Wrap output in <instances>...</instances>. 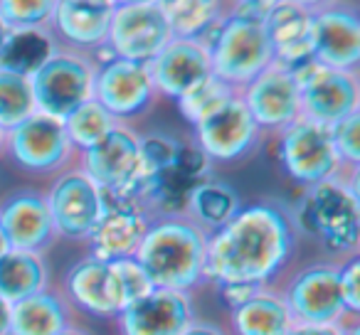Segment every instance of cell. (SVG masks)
<instances>
[{
  "mask_svg": "<svg viewBox=\"0 0 360 335\" xmlns=\"http://www.w3.org/2000/svg\"><path fill=\"white\" fill-rule=\"evenodd\" d=\"M94 72L96 62L91 55L60 47L30 74L37 111L65 121L72 111L91 99Z\"/></svg>",
  "mask_w": 360,
  "mask_h": 335,
  "instance_id": "8992f818",
  "label": "cell"
},
{
  "mask_svg": "<svg viewBox=\"0 0 360 335\" xmlns=\"http://www.w3.org/2000/svg\"><path fill=\"white\" fill-rule=\"evenodd\" d=\"M65 298L82 313L96 318H116L124 306H129L114 261H101L96 256H86L72 266L65 279Z\"/></svg>",
  "mask_w": 360,
  "mask_h": 335,
  "instance_id": "e0dca14e",
  "label": "cell"
},
{
  "mask_svg": "<svg viewBox=\"0 0 360 335\" xmlns=\"http://www.w3.org/2000/svg\"><path fill=\"white\" fill-rule=\"evenodd\" d=\"M134 259L153 289L191 296L207 281V232L183 212L150 217Z\"/></svg>",
  "mask_w": 360,
  "mask_h": 335,
  "instance_id": "7a4b0ae2",
  "label": "cell"
},
{
  "mask_svg": "<svg viewBox=\"0 0 360 335\" xmlns=\"http://www.w3.org/2000/svg\"><path fill=\"white\" fill-rule=\"evenodd\" d=\"M45 289H50V271L40 254L11 249L6 256H0V298L3 301L13 306Z\"/></svg>",
  "mask_w": 360,
  "mask_h": 335,
  "instance_id": "83f0119b",
  "label": "cell"
},
{
  "mask_svg": "<svg viewBox=\"0 0 360 335\" xmlns=\"http://www.w3.org/2000/svg\"><path fill=\"white\" fill-rule=\"evenodd\" d=\"M340 298H343L345 313L350 318H358L360 313V256L353 254L338 266Z\"/></svg>",
  "mask_w": 360,
  "mask_h": 335,
  "instance_id": "d590c367",
  "label": "cell"
},
{
  "mask_svg": "<svg viewBox=\"0 0 360 335\" xmlns=\"http://www.w3.org/2000/svg\"><path fill=\"white\" fill-rule=\"evenodd\" d=\"M72 325L65 294L45 289L11 306V335H57Z\"/></svg>",
  "mask_w": 360,
  "mask_h": 335,
  "instance_id": "cb8c5ba5",
  "label": "cell"
},
{
  "mask_svg": "<svg viewBox=\"0 0 360 335\" xmlns=\"http://www.w3.org/2000/svg\"><path fill=\"white\" fill-rule=\"evenodd\" d=\"M57 0H0V18L8 30H47Z\"/></svg>",
  "mask_w": 360,
  "mask_h": 335,
  "instance_id": "d6a6232c",
  "label": "cell"
},
{
  "mask_svg": "<svg viewBox=\"0 0 360 335\" xmlns=\"http://www.w3.org/2000/svg\"><path fill=\"white\" fill-rule=\"evenodd\" d=\"M299 84L301 119L333 129L350 114L360 111L358 72H338L309 60L291 70Z\"/></svg>",
  "mask_w": 360,
  "mask_h": 335,
  "instance_id": "9c48e42d",
  "label": "cell"
},
{
  "mask_svg": "<svg viewBox=\"0 0 360 335\" xmlns=\"http://www.w3.org/2000/svg\"><path fill=\"white\" fill-rule=\"evenodd\" d=\"M116 6H153V3H158V0H111Z\"/></svg>",
  "mask_w": 360,
  "mask_h": 335,
  "instance_id": "b9f144b4",
  "label": "cell"
},
{
  "mask_svg": "<svg viewBox=\"0 0 360 335\" xmlns=\"http://www.w3.org/2000/svg\"><path fill=\"white\" fill-rule=\"evenodd\" d=\"M173 40L168 22L155 6H116L106 35V50L119 60L148 65Z\"/></svg>",
  "mask_w": 360,
  "mask_h": 335,
  "instance_id": "4fadbf2b",
  "label": "cell"
},
{
  "mask_svg": "<svg viewBox=\"0 0 360 335\" xmlns=\"http://www.w3.org/2000/svg\"><path fill=\"white\" fill-rule=\"evenodd\" d=\"M150 212L131 200H106V210L86 237L91 254L101 261H116L134 256L148 230Z\"/></svg>",
  "mask_w": 360,
  "mask_h": 335,
  "instance_id": "7402d4cb",
  "label": "cell"
},
{
  "mask_svg": "<svg viewBox=\"0 0 360 335\" xmlns=\"http://www.w3.org/2000/svg\"><path fill=\"white\" fill-rule=\"evenodd\" d=\"M358 323H294L286 335H358Z\"/></svg>",
  "mask_w": 360,
  "mask_h": 335,
  "instance_id": "8d00e7d4",
  "label": "cell"
},
{
  "mask_svg": "<svg viewBox=\"0 0 360 335\" xmlns=\"http://www.w3.org/2000/svg\"><path fill=\"white\" fill-rule=\"evenodd\" d=\"M279 0H222L227 15H242V18H262L269 13V8H274Z\"/></svg>",
  "mask_w": 360,
  "mask_h": 335,
  "instance_id": "74e56055",
  "label": "cell"
},
{
  "mask_svg": "<svg viewBox=\"0 0 360 335\" xmlns=\"http://www.w3.org/2000/svg\"><path fill=\"white\" fill-rule=\"evenodd\" d=\"M330 138H333V148L338 153L340 168L348 178H358V165H360V111L350 114L340 124L330 129Z\"/></svg>",
  "mask_w": 360,
  "mask_h": 335,
  "instance_id": "836d02e7",
  "label": "cell"
},
{
  "mask_svg": "<svg viewBox=\"0 0 360 335\" xmlns=\"http://www.w3.org/2000/svg\"><path fill=\"white\" fill-rule=\"evenodd\" d=\"M57 50L60 45L50 30H11L0 50V70L30 77Z\"/></svg>",
  "mask_w": 360,
  "mask_h": 335,
  "instance_id": "f1b7e54d",
  "label": "cell"
},
{
  "mask_svg": "<svg viewBox=\"0 0 360 335\" xmlns=\"http://www.w3.org/2000/svg\"><path fill=\"white\" fill-rule=\"evenodd\" d=\"M0 230L6 232L11 249L40 256L60 239L45 192L37 190H20L0 202Z\"/></svg>",
  "mask_w": 360,
  "mask_h": 335,
  "instance_id": "ffe728a7",
  "label": "cell"
},
{
  "mask_svg": "<svg viewBox=\"0 0 360 335\" xmlns=\"http://www.w3.org/2000/svg\"><path fill=\"white\" fill-rule=\"evenodd\" d=\"M91 99L104 106L119 124L131 126L134 119L148 114L160 96L150 81L148 67L106 52V57L96 60Z\"/></svg>",
  "mask_w": 360,
  "mask_h": 335,
  "instance_id": "30bf717a",
  "label": "cell"
},
{
  "mask_svg": "<svg viewBox=\"0 0 360 335\" xmlns=\"http://www.w3.org/2000/svg\"><path fill=\"white\" fill-rule=\"evenodd\" d=\"M294 323H345L355 320L345 313L340 298L338 266L316 264L299 271L289 281L284 294Z\"/></svg>",
  "mask_w": 360,
  "mask_h": 335,
  "instance_id": "2e32d148",
  "label": "cell"
},
{
  "mask_svg": "<svg viewBox=\"0 0 360 335\" xmlns=\"http://www.w3.org/2000/svg\"><path fill=\"white\" fill-rule=\"evenodd\" d=\"M57 335H86L84 330H79V328H75V325H70V328H65L62 333H57Z\"/></svg>",
  "mask_w": 360,
  "mask_h": 335,
  "instance_id": "f6af8a7d",
  "label": "cell"
},
{
  "mask_svg": "<svg viewBox=\"0 0 360 335\" xmlns=\"http://www.w3.org/2000/svg\"><path fill=\"white\" fill-rule=\"evenodd\" d=\"M296 220L271 200L242 205L227 225L207 235V281L222 286H269L296 249Z\"/></svg>",
  "mask_w": 360,
  "mask_h": 335,
  "instance_id": "6da1fadb",
  "label": "cell"
},
{
  "mask_svg": "<svg viewBox=\"0 0 360 335\" xmlns=\"http://www.w3.org/2000/svg\"><path fill=\"white\" fill-rule=\"evenodd\" d=\"M314 62L338 72H358L360 65V18L343 0L311 13Z\"/></svg>",
  "mask_w": 360,
  "mask_h": 335,
  "instance_id": "9a60e30c",
  "label": "cell"
},
{
  "mask_svg": "<svg viewBox=\"0 0 360 335\" xmlns=\"http://www.w3.org/2000/svg\"><path fill=\"white\" fill-rule=\"evenodd\" d=\"M296 227L314 232L330 251L353 256L360 239V200L358 178L338 176L333 180L306 188L304 205Z\"/></svg>",
  "mask_w": 360,
  "mask_h": 335,
  "instance_id": "277c9868",
  "label": "cell"
},
{
  "mask_svg": "<svg viewBox=\"0 0 360 335\" xmlns=\"http://www.w3.org/2000/svg\"><path fill=\"white\" fill-rule=\"evenodd\" d=\"M62 124H65L67 138H70L72 148H75L77 155H79L82 150L99 143V140L104 138L119 121H116L101 104H96L94 99H89V101H84L79 109L72 111Z\"/></svg>",
  "mask_w": 360,
  "mask_h": 335,
  "instance_id": "f546056e",
  "label": "cell"
},
{
  "mask_svg": "<svg viewBox=\"0 0 360 335\" xmlns=\"http://www.w3.org/2000/svg\"><path fill=\"white\" fill-rule=\"evenodd\" d=\"M242 207L240 195L232 190L227 183L217 180H200L188 190L186 202H183V215H188L198 227L212 235L222 225L235 217V212Z\"/></svg>",
  "mask_w": 360,
  "mask_h": 335,
  "instance_id": "4316f807",
  "label": "cell"
},
{
  "mask_svg": "<svg viewBox=\"0 0 360 335\" xmlns=\"http://www.w3.org/2000/svg\"><path fill=\"white\" fill-rule=\"evenodd\" d=\"M84 176L104 192L106 200H131L143 205L153 180L141 158V133L129 124H116L99 143L77 155Z\"/></svg>",
  "mask_w": 360,
  "mask_h": 335,
  "instance_id": "3957f363",
  "label": "cell"
},
{
  "mask_svg": "<svg viewBox=\"0 0 360 335\" xmlns=\"http://www.w3.org/2000/svg\"><path fill=\"white\" fill-rule=\"evenodd\" d=\"M146 67H148L150 81L158 96L173 101L188 96L212 77L210 55H207L205 42L200 40L173 37Z\"/></svg>",
  "mask_w": 360,
  "mask_h": 335,
  "instance_id": "ac0fdd59",
  "label": "cell"
},
{
  "mask_svg": "<svg viewBox=\"0 0 360 335\" xmlns=\"http://www.w3.org/2000/svg\"><path fill=\"white\" fill-rule=\"evenodd\" d=\"M8 251H11V242H8V237H6V232L0 230V256H6Z\"/></svg>",
  "mask_w": 360,
  "mask_h": 335,
  "instance_id": "7bdbcfd3",
  "label": "cell"
},
{
  "mask_svg": "<svg viewBox=\"0 0 360 335\" xmlns=\"http://www.w3.org/2000/svg\"><path fill=\"white\" fill-rule=\"evenodd\" d=\"M111 15V0H57L47 30L60 47L94 55L106 45Z\"/></svg>",
  "mask_w": 360,
  "mask_h": 335,
  "instance_id": "44dd1931",
  "label": "cell"
},
{
  "mask_svg": "<svg viewBox=\"0 0 360 335\" xmlns=\"http://www.w3.org/2000/svg\"><path fill=\"white\" fill-rule=\"evenodd\" d=\"M262 25L269 37L274 62L286 70L314 60V40H311V11L294 6L289 0H279L269 8Z\"/></svg>",
  "mask_w": 360,
  "mask_h": 335,
  "instance_id": "603a6c76",
  "label": "cell"
},
{
  "mask_svg": "<svg viewBox=\"0 0 360 335\" xmlns=\"http://www.w3.org/2000/svg\"><path fill=\"white\" fill-rule=\"evenodd\" d=\"M3 143H6V131L0 129V153H3Z\"/></svg>",
  "mask_w": 360,
  "mask_h": 335,
  "instance_id": "bcb514c9",
  "label": "cell"
},
{
  "mask_svg": "<svg viewBox=\"0 0 360 335\" xmlns=\"http://www.w3.org/2000/svg\"><path fill=\"white\" fill-rule=\"evenodd\" d=\"M235 94H240V91L232 89V86H227L225 81H220L217 77H210L205 84H200L198 89H193L191 94L183 96V99H178L175 104H178L183 119H188V124L195 126L198 121H202L215 109H220V106L225 104L227 99H232Z\"/></svg>",
  "mask_w": 360,
  "mask_h": 335,
  "instance_id": "1f68e13d",
  "label": "cell"
},
{
  "mask_svg": "<svg viewBox=\"0 0 360 335\" xmlns=\"http://www.w3.org/2000/svg\"><path fill=\"white\" fill-rule=\"evenodd\" d=\"M55 230L65 239L84 242L106 210V197L79 165H70L55 176L45 192Z\"/></svg>",
  "mask_w": 360,
  "mask_h": 335,
  "instance_id": "7c38bea8",
  "label": "cell"
},
{
  "mask_svg": "<svg viewBox=\"0 0 360 335\" xmlns=\"http://www.w3.org/2000/svg\"><path fill=\"white\" fill-rule=\"evenodd\" d=\"M247 111L264 136H279L286 126L301 119L299 84L291 70L281 65H269L259 77L240 91Z\"/></svg>",
  "mask_w": 360,
  "mask_h": 335,
  "instance_id": "5bb4252c",
  "label": "cell"
},
{
  "mask_svg": "<svg viewBox=\"0 0 360 335\" xmlns=\"http://www.w3.org/2000/svg\"><path fill=\"white\" fill-rule=\"evenodd\" d=\"M8 35H11V30H8V25L3 22V18H0V50H3V45H6Z\"/></svg>",
  "mask_w": 360,
  "mask_h": 335,
  "instance_id": "ee69618b",
  "label": "cell"
},
{
  "mask_svg": "<svg viewBox=\"0 0 360 335\" xmlns=\"http://www.w3.org/2000/svg\"><path fill=\"white\" fill-rule=\"evenodd\" d=\"M205 47L210 55L212 77L237 91L274 65V52L264 25L255 18L227 15L205 40Z\"/></svg>",
  "mask_w": 360,
  "mask_h": 335,
  "instance_id": "5b68a950",
  "label": "cell"
},
{
  "mask_svg": "<svg viewBox=\"0 0 360 335\" xmlns=\"http://www.w3.org/2000/svg\"><path fill=\"white\" fill-rule=\"evenodd\" d=\"M3 153L11 158L18 171L27 176H60L75 165L77 150L67 138L65 124L47 114H35L6 131Z\"/></svg>",
  "mask_w": 360,
  "mask_h": 335,
  "instance_id": "52a82bcc",
  "label": "cell"
},
{
  "mask_svg": "<svg viewBox=\"0 0 360 335\" xmlns=\"http://www.w3.org/2000/svg\"><path fill=\"white\" fill-rule=\"evenodd\" d=\"M289 3H294V6H301L306 8V11H319V8H326L330 6V3H335V0H289Z\"/></svg>",
  "mask_w": 360,
  "mask_h": 335,
  "instance_id": "60d3db41",
  "label": "cell"
},
{
  "mask_svg": "<svg viewBox=\"0 0 360 335\" xmlns=\"http://www.w3.org/2000/svg\"><path fill=\"white\" fill-rule=\"evenodd\" d=\"M230 325L235 335H286L294 325L286 301L269 286L255 289L230 313Z\"/></svg>",
  "mask_w": 360,
  "mask_h": 335,
  "instance_id": "d4e9b609",
  "label": "cell"
},
{
  "mask_svg": "<svg viewBox=\"0 0 360 335\" xmlns=\"http://www.w3.org/2000/svg\"><path fill=\"white\" fill-rule=\"evenodd\" d=\"M193 140L210 165H232L250 158L262 145L264 133L250 116L242 96L235 94L220 109L193 126Z\"/></svg>",
  "mask_w": 360,
  "mask_h": 335,
  "instance_id": "8fae6325",
  "label": "cell"
},
{
  "mask_svg": "<svg viewBox=\"0 0 360 335\" xmlns=\"http://www.w3.org/2000/svg\"><path fill=\"white\" fill-rule=\"evenodd\" d=\"M173 37L205 42L227 18L222 0H158Z\"/></svg>",
  "mask_w": 360,
  "mask_h": 335,
  "instance_id": "484cf974",
  "label": "cell"
},
{
  "mask_svg": "<svg viewBox=\"0 0 360 335\" xmlns=\"http://www.w3.org/2000/svg\"><path fill=\"white\" fill-rule=\"evenodd\" d=\"M180 335H225V333H222V328H217V325H212V323H205V320H193Z\"/></svg>",
  "mask_w": 360,
  "mask_h": 335,
  "instance_id": "f35d334b",
  "label": "cell"
},
{
  "mask_svg": "<svg viewBox=\"0 0 360 335\" xmlns=\"http://www.w3.org/2000/svg\"><path fill=\"white\" fill-rule=\"evenodd\" d=\"M180 150H183V145L165 133L141 136V158H143V168L150 178L160 176L163 171L173 168V165L178 163Z\"/></svg>",
  "mask_w": 360,
  "mask_h": 335,
  "instance_id": "e575fe53",
  "label": "cell"
},
{
  "mask_svg": "<svg viewBox=\"0 0 360 335\" xmlns=\"http://www.w3.org/2000/svg\"><path fill=\"white\" fill-rule=\"evenodd\" d=\"M276 138H279V145H276L279 163L296 185L314 188L319 183L345 176L328 126H321L309 119H296Z\"/></svg>",
  "mask_w": 360,
  "mask_h": 335,
  "instance_id": "ba28073f",
  "label": "cell"
},
{
  "mask_svg": "<svg viewBox=\"0 0 360 335\" xmlns=\"http://www.w3.org/2000/svg\"><path fill=\"white\" fill-rule=\"evenodd\" d=\"M193 320L191 296L168 289L148 291L116 315L121 335H180Z\"/></svg>",
  "mask_w": 360,
  "mask_h": 335,
  "instance_id": "d6986e66",
  "label": "cell"
},
{
  "mask_svg": "<svg viewBox=\"0 0 360 335\" xmlns=\"http://www.w3.org/2000/svg\"><path fill=\"white\" fill-rule=\"evenodd\" d=\"M37 111L30 77L0 70V129L11 131Z\"/></svg>",
  "mask_w": 360,
  "mask_h": 335,
  "instance_id": "4dcf8cb0",
  "label": "cell"
},
{
  "mask_svg": "<svg viewBox=\"0 0 360 335\" xmlns=\"http://www.w3.org/2000/svg\"><path fill=\"white\" fill-rule=\"evenodd\" d=\"M0 335H11V303L0 298Z\"/></svg>",
  "mask_w": 360,
  "mask_h": 335,
  "instance_id": "ab89813d",
  "label": "cell"
}]
</instances>
